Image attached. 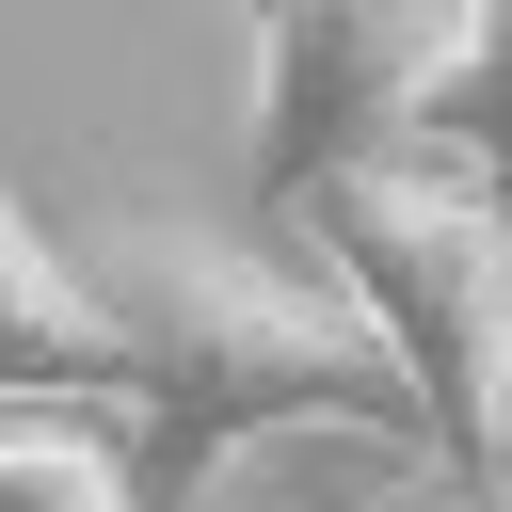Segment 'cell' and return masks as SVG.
Listing matches in <instances>:
<instances>
[{"label":"cell","instance_id":"4","mask_svg":"<svg viewBox=\"0 0 512 512\" xmlns=\"http://www.w3.org/2000/svg\"><path fill=\"white\" fill-rule=\"evenodd\" d=\"M48 400H112V320H96L80 256L0 176V416H48Z\"/></svg>","mask_w":512,"mask_h":512},{"label":"cell","instance_id":"1","mask_svg":"<svg viewBox=\"0 0 512 512\" xmlns=\"http://www.w3.org/2000/svg\"><path fill=\"white\" fill-rule=\"evenodd\" d=\"M80 288L112 320V400H128V496L144 512H192L272 432H352V448H416L432 464L416 384L384 368V336L336 288L240 256L208 224H112L80 256Z\"/></svg>","mask_w":512,"mask_h":512},{"label":"cell","instance_id":"3","mask_svg":"<svg viewBox=\"0 0 512 512\" xmlns=\"http://www.w3.org/2000/svg\"><path fill=\"white\" fill-rule=\"evenodd\" d=\"M464 64V0H256V208L288 224L336 160L400 144L432 112V80Z\"/></svg>","mask_w":512,"mask_h":512},{"label":"cell","instance_id":"2","mask_svg":"<svg viewBox=\"0 0 512 512\" xmlns=\"http://www.w3.org/2000/svg\"><path fill=\"white\" fill-rule=\"evenodd\" d=\"M288 224H304V256H336V304L416 384L464 512H496V480H512V192L480 160H448L432 128H400V144L336 160Z\"/></svg>","mask_w":512,"mask_h":512},{"label":"cell","instance_id":"5","mask_svg":"<svg viewBox=\"0 0 512 512\" xmlns=\"http://www.w3.org/2000/svg\"><path fill=\"white\" fill-rule=\"evenodd\" d=\"M416 128L512 192V0H464V64L432 80V112H416Z\"/></svg>","mask_w":512,"mask_h":512},{"label":"cell","instance_id":"6","mask_svg":"<svg viewBox=\"0 0 512 512\" xmlns=\"http://www.w3.org/2000/svg\"><path fill=\"white\" fill-rule=\"evenodd\" d=\"M0 512H144V496H128V448L64 416H0Z\"/></svg>","mask_w":512,"mask_h":512}]
</instances>
